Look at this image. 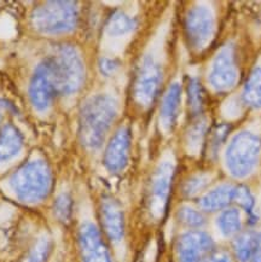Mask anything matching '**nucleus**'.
I'll use <instances>...</instances> for the list:
<instances>
[{"instance_id":"39448f33","label":"nucleus","mask_w":261,"mask_h":262,"mask_svg":"<svg viewBox=\"0 0 261 262\" xmlns=\"http://www.w3.org/2000/svg\"><path fill=\"white\" fill-rule=\"evenodd\" d=\"M78 21L76 6L72 2H52L35 10L33 22L40 32L57 34L75 28Z\"/></svg>"},{"instance_id":"b1692460","label":"nucleus","mask_w":261,"mask_h":262,"mask_svg":"<svg viewBox=\"0 0 261 262\" xmlns=\"http://www.w3.org/2000/svg\"><path fill=\"white\" fill-rule=\"evenodd\" d=\"M179 220L182 221L184 225L190 227H201L205 225V217L203 215L195 209L190 207H183L179 209L178 213Z\"/></svg>"},{"instance_id":"4be33fe9","label":"nucleus","mask_w":261,"mask_h":262,"mask_svg":"<svg viewBox=\"0 0 261 262\" xmlns=\"http://www.w3.org/2000/svg\"><path fill=\"white\" fill-rule=\"evenodd\" d=\"M187 102H189L190 110L192 115H200L203 110V102H205V96H203V90L199 80L193 79L190 81L187 87Z\"/></svg>"},{"instance_id":"5701e85b","label":"nucleus","mask_w":261,"mask_h":262,"mask_svg":"<svg viewBox=\"0 0 261 262\" xmlns=\"http://www.w3.org/2000/svg\"><path fill=\"white\" fill-rule=\"evenodd\" d=\"M233 202H236L240 207H242L246 210V213H248L250 217H254L253 209L255 201H254L253 194L248 187L243 186V185L236 186L235 190H233Z\"/></svg>"},{"instance_id":"20e7f679","label":"nucleus","mask_w":261,"mask_h":262,"mask_svg":"<svg viewBox=\"0 0 261 262\" xmlns=\"http://www.w3.org/2000/svg\"><path fill=\"white\" fill-rule=\"evenodd\" d=\"M260 154V137L248 130L236 134L226 151V164L230 173L236 178L249 176L259 162Z\"/></svg>"},{"instance_id":"f257e3e1","label":"nucleus","mask_w":261,"mask_h":262,"mask_svg":"<svg viewBox=\"0 0 261 262\" xmlns=\"http://www.w3.org/2000/svg\"><path fill=\"white\" fill-rule=\"evenodd\" d=\"M116 114L118 106L113 97L97 95L87 100L80 115V138L83 145L89 149H98Z\"/></svg>"},{"instance_id":"f3484780","label":"nucleus","mask_w":261,"mask_h":262,"mask_svg":"<svg viewBox=\"0 0 261 262\" xmlns=\"http://www.w3.org/2000/svg\"><path fill=\"white\" fill-rule=\"evenodd\" d=\"M22 147V137L12 125H6L0 130V162L11 160Z\"/></svg>"},{"instance_id":"bb28decb","label":"nucleus","mask_w":261,"mask_h":262,"mask_svg":"<svg viewBox=\"0 0 261 262\" xmlns=\"http://www.w3.org/2000/svg\"><path fill=\"white\" fill-rule=\"evenodd\" d=\"M208 184V179L206 177H193L185 184V187H184V191H185L186 194H195L206 187V185Z\"/></svg>"},{"instance_id":"7ed1b4c3","label":"nucleus","mask_w":261,"mask_h":262,"mask_svg":"<svg viewBox=\"0 0 261 262\" xmlns=\"http://www.w3.org/2000/svg\"><path fill=\"white\" fill-rule=\"evenodd\" d=\"M10 185L19 200L34 203L48 196L51 186V176L48 166L42 161H33L13 174Z\"/></svg>"},{"instance_id":"6e6552de","label":"nucleus","mask_w":261,"mask_h":262,"mask_svg":"<svg viewBox=\"0 0 261 262\" xmlns=\"http://www.w3.org/2000/svg\"><path fill=\"white\" fill-rule=\"evenodd\" d=\"M58 93L55 79H53L46 60L44 63H40L36 67L31 86H29V96H31L32 104L35 109L42 112L51 105Z\"/></svg>"},{"instance_id":"c756f323","label":"nucleus","mask_w":261,"mask_h":262,"mask_svg":"<svg viewBox=\"0 0 261 262\" xmlns=\"http://www.w3.org/2000/svg\"><path fill=\"white\" fill-rule=\"evenodd\" d=\"M205 129H206V126L203 125V123H200V125H196L191 130H190L189 142L190 144H192L193 147H195L197 144L202 142V137H203V133H205Z\"/></svg>"},{"instance_id":"a211bd4d","label":"nucleus","mask_w":261,"mask_h":262,"mask_svg":"<svg viewBox=\"0 0 261 262\" xmlns=\"http://www.w3.org/2000/svg\"><path fill=\"white\" fill-rule=\"evenodd\" d=\"M243 100L249 106L261 107V67H257L250 74L243 91Z\"/></svg>"},{"instance_id":"412c9836","label":"nucleus","mask_w":261,"mask_h":262,"mask_svg":"<svg viewBox=\"0 0 261 262\" xmlns=\"http://www.w3.org/2000/svg\"><path fill=\"white\" fill-rule=\"evenodd\" d=\"M255 232H246L241 234L233 242L236 256L240 262H249L252 258Z\"/></svg>"},{"instance_id":"9d476101","label":"nucleus","mask_w":261,"mask_h":262,"mask_svg":"<svg viewBox=\"0 0 261 262\" xmlns=\"http://www.w3.org/2000/svg\"><path fill=\"white\" fill-rule=\"evenodd\" d=\"M213 248L214 242L209 234L201 231H191L179 237L177 253L179 262H201Z\"/></svg>"},{"instance_id":"dca6fc26","label":"nucleus","mask_w":261,"mask_h":262,"mask_svg":"<svg viewBox=\"0 0 261 262\" xmlns=\"http://www.w3.org/2000/svg\"><path fill=\"white\" fill-rule=\"evenodd\" d=\"M233 190H235V187L232 185H220V186L209 191L208 193H206L205 196L201 198V208L206 211H216L224 209L233 201Z\"/></svg>"},{"instance_id":"1a4fd4ad","label":"nucleus","mask_w":261,"mask_h":262,"mask_svg":"<svg viewBox=\"0 0 261 262\" xmlns=\"http://www.w3.org/2000/svg\"><path fill=\"white\" fill-rule=\"evenodd\" d=\"M238 80V69L235 60V53L231 46L222 49L213 60L209 74V83L216 91L232 89Z\"/></svg>"},{"instance_id":"393cba45","label":"nucleus","mask_w":261,"mask_h":262,"mask_svg":"<svg viewBox=\"0 0 261 262\" xmlns=\"http://www.w3.org/2000/svg\"><path fill=\"white\" fill-rule=\"evenodd\" d=\"M50 251V241L48 237H41L38 241L28 256L23 262H45Z\"/></svg>"},{"instance_id":"f03ea898","label":"nucleus","mask_w":261,"mask_h":262,"mask_svg":"<svg viewBox=\"0 0 261 262\" xmlns=\"http://www.w3.org/2000/svg\"><path fill=\"white\" fill-rule=\"evenodd\" d=\"M58 92L72 95L81 89L85 80V68L81 56L72 46L64 45L57 49L55 55L46 59Z\"/></svg>"},{"instance_id":"c85d7f7f","label":"nucleus","mask_w":261,"mask_h":262,"mask_svg":"<svg viewBox=\"0 0 261 262\" xmlns=\"http://www.w3.org/2000/svg\"><path fill=\"white\" fill-rule=\"evenodd\" d=\"M99 68L104 75H112L119 68V63L112 58H102L99 63Z\"/></svg>"},{"instance_id":"a878e982","label":"nucleus","mask_w":261,"mask_h":262,"mask_svg":"<svg viewBox=\"0 0 261 262\" xmlns=\"http://www.w3.org/2000/svg\"><path fill=\"white\" fill-rule=\"evenodd\" d=\"M55 214L59 220H69L70 214H72V200L67 193H62L57 197L55 202Z\"/></svg>"},{"instance_id":"473e14b6","label":"nucleus","mask_w":261,"mask_h":262,"mask_svg":"<svg viewBox=\"0 0 261 262\" xmlns=\"http://www.w3.org/2000/svg\"><path fill=\"white\" fill-rule=\"evenodd\" d=\"M4 110H5V104L0 103V123H2L3 117H4Z\"/></svg>"},{"instance_id":"2f4dec72","label":"nucleus","mask_w":261,"mask_h":262,"mask_svg":"<svg viewBox=\"0 0 261 262\" xmlns=\"http://www.w3.org/2000/svg\"><path fill=\"white\" fill-rule=\"evenodd\" d=\"M203 262H231L230 257L225 254H215L212 256L207 257Z\"/></svg>"},{"instance_id":"9b49d317","label":"nucleus","mask_w":261,"mask_h":262,"mask_svg":"<svg viewBox=\"0 0 261 262\" xmlns=\"http://www.w3.org/2000/svg\"><path fill=\"white\" fill-rule=\"evenodd\" d=\"M80 249L82 262H112L98 228L91 223L83 224L80 228Z\"/></svg>"},{"instance_id":"ddd939ff","label":"nucleus","mask_w":261,"mask_h":262,"mask_svg":"<svg viewBox=\"0 0 261 262\" xmlns=\"http://www.w3.org/2000/svg\"><path fill=\"white\" fill-rule=\"evenodd\" d=\"M173 179V166L169 162H163L157 168L153 179L151 186V211L156 217L161 216L165 210L167 200L170 190V184Z\"/></svg>"},{"instance_id":"7c9ffc66","label":"nucleus","mask_w":261,"mask_h":262,"mask_svg":"<svg viewBox=\"0 0 261 262\" xmlns=\"http://www.w3.org/2000/svg\"><path fill=\"white\" fill-rule=\"evenodd\" d=\"M250 262H261V233L255 232L254 237V248Z\"/></svg>"},{"instance_id":"2eb2a0df","label":"nucleus","mask_w":261,"mask_h":262,"mask_svg":"<svg viewBox=\"0 0 261 262\" xmlns=\"http://www.w3.org/2000/svg\"><path fill=\"white\" fill-rule=\"evenodd\" d=\"M180 96H182V87L178 82H174L169 86L163 97L161 105V123L163 128L167 130L172 128L176 123L180 105Z\"/></svg>"},{"instance_id":"f8f14e48","label":"nucleus","mask_w":261,"mask_h":262,"mask_svg":"<svg viewBox=\"0 0 261 262\" xmlns=\"http://www.w3.org/2000/svg\"><path fill=\"white\" fill-rule=\"evenodd\" d=\"M130 145L129 129L121 127L114 134L106 146L104 163L110 172H121L128 162V151Z\"/></svg>"},{"instance_id":"0eeeda50","label":"nucleus","mask_w":261,"mask_h":262,"mask_svg":"<svg viewBox=\"0 0 261 262\" xmlns=\"http://www.w3.org/2000/svg\"><path fill=\"white\" fill-rule=\"evenodd\" d=\"M162 72L151 57H145L140 66L135 85V96L139 104L148 106L154 102L160 90Z\"/></svg>"},{"instance_id":"423d86ee","label":"nucleus","mask_w":261,"mask_h":262,"mask_svg":"<svg viewBox=\"0 0 261 262\" xmlns=\"http://www.w3.org/2000/svg\"><path fill=\"white\" fill-rule=\"evenodd\" d=\"M185 29L190 45L193 49L206 48L214 32V19L210 10L206 6H193L186 15Z\"/></svg>"},{"instance_id":"cd10ccee","label":"nucleus","mask_w":261,"mask_h":262,"mask_svg":"<svg viewBox=\"0 0 261 262\" xmlns=\"http://www.w3.org/2000/svg\"><path fill=\"white\" fill-rule=\"evenodd\" d=\"M229 126L226 125H222V126H217L215 130L213 133V138H212V152L216 151L217 147H219L220 144L224 142L227 133H229Z\"/></svg>"},{"instance_id":"6ab92c4d","label":"nucleus","mask_w":261,"mask_h":262,"mask_svg":"<svg viewBox=\"0 0 261 262\" xmlns=\"http://www.w3.org/2000/svg\"><path fill=\"white\" fill-rule=\"evenodd\" d=\"M241 214L238 209L231 208L222 211V214L217 217V226H219L220 232L224 236L230 237L236 234L241 230Z\"/></svg>"},{"instance_id":"4468645a","label":"nucleus","mask_w":261,"mask_h":262,"mask_svg":"<svg viewBox=\"0 0 261 262\" xmlns=\"http://www.w3.org/2000/svg\"><path fill=\"white\" fill-rule=\"evenodd\" d=\"M102 221L108 237L113 242L122 239L125 233L123 214L119 204L112 198H106L102 203Z\"/></svg>"},{"instance_id":"aec40b11","label":"nucleus","mask_w":261,"mask_h":262,"mask_svg":"<svg viewBox=\"0 0 261 262\" xmlns=\"http://www.w3.org/2000/svg\"><path fill=\"white\" fill-rule=\"evenodd\" d=\"M136 22L122 12H116L110 17L108 22V33L110 35L118 36L129 33L135 28Z\"/></svg>"}]
</instances>
